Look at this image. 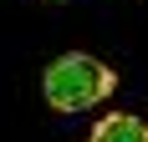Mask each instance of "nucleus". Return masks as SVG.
Returning <instances> with one entry per match:
<instances>
[{
    "mask_svg": "<svg viewBox=\"0 0 148 142\" xmlns=\"http://www.w3.org/2000/svg\"><path fill=\"white\" fill-rule=\"evenodd\" d=\"M112 86H118V76H112L97 56H82V51L56 56L46 66V76H41V91H46V101H51L56 112H87V107H97L102 97H112Z\"/></svg>",
    "mask_w": 148,
    "mask_h": 142,
    "instance_id": "f257e3e1",
    "label": "nucleus"
},
{
    "mask_svg": "<svg viewBox=\"0 0 148 142\" xmlns=\"http://www.w3.org/2000/svg\"><path fill=\"white\" fill-rule=\"evenodd\" d=\"M92 142H148V122H138L128 112H112L92 127Z\"/></svg>",
    "mask_w": 148,
    "mask_h": 142,
    "instance_id": "f03ea898",
    "label": "nucleus"
}]
</instances>
